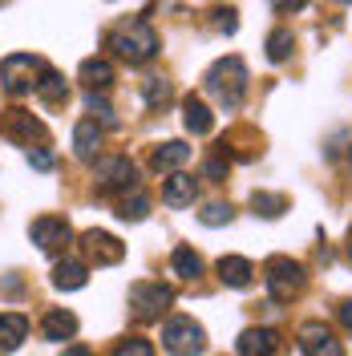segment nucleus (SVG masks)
Returning <instances> with one entry per match:
<instances>
[{
  "instance_id": "10",
  "label": "nucleus",
  "mask_w": 352,
  "mask_h": 356,
  "mask_svg": "<svg viewBox=\"0 0 352 356\" xmlns=\"http://www.w3.org/2000/svg\"><path fill=\"white\" fill-rule=\"evenodd\" d=\"M81 247H86V255L97 267H113V264L126 259V247L118 243L110 231H86V235H81Z\"/></svg>"
},
{
  "instance_id": "11",
  "label": "nucleus",
  "mask_w": 352,
  "mask_h": 356,
  "mask_svg": "<svg viewBox=\"0 0 352 356\" xmlns=\"http://www.w3.org/2000/svg\"><path fill=\"white\" fill-rule=\"evenodd\" d=\"M4 134L8 138H17V142H24V146H33V142H41L45 146V126L33 118V113H24V110H8L4 113Z\"/></svg>"
},
{
  "instance_id": "28",
  "label": "nucleus",
  "mask_w": 352,
  "mask_h": 356,
  "mask_svg": "<svg viewBox=\"0 0 352 356\" xmlns=\"http://www.w3.org/2000/svg\"><path fill=\"white\" fill-rule=\"evenodd\" d=\"M146 215H150V199L142 191H134V199H126L118 207V219H126V222H142Z\"/></svg>"
},
{
  "instance_id": "30",
  "label": "nucleus",
  "mask_w": 352,
  "mask_h": 356,
  "mask_svg": "<svg viewBox=\"0 0 352 356\" xmlns=\"http://www.w3.org/2000/svg\"><path fill=\"white\" fill-rule=\"evenodd\" d=\"M113 356H154V344L150 340H142V336H130V340H122Z\"/></svg>"
},
{
  "instance_id": "27",
  "label": "nucleus",
  "mask_w": 352,
  "mask_h": 356,
  "mask_svg": "<svg viewBox=\"0 0 352 356\" xmlns=\"http://www.w3.org/2000/svg\"><path fill=\"white\" fill-rule=\"evenodd\" d=\"M142 97H146L150 110L166 106V102H170V81H162V77H146V81H142Z\"/></svg>"
},
{
  "instance_id": "17",
  "label": "nucleus",
  "mask_w": 352,
  "mask_h": 356,
  "mask_svg": "<svg viewBox=\"0 0 352 356\" xmlns=\"http://www.w3.org/2000/svg\"><path fill=\"white\" fill-rule=\"evenodd\" d=\"M102 150V126L86 118V122H77V130H73V154L81 158V162H93Z\"/></svg>"
},
{
  "instance_id": "7",
  "label": "nucleus",
  "mask_w": 352,
  "mask_h": 356,
  "mask_svg": "<svg viewBox=\"0 0 352 356\" xmlns=\"http://www.w3.org/2000/svg\"><path fill=\"white\" fill-rule=\"evenodd\" d=\"M97 191H138V170L126 154H113L97 162Z\"/></svg>"
},
{
  "instance_id": "36",
  "label": "nucleus",
  "mask_w": 352,
  "mask_h": 356,
  "mask_svg": "<svg viewBox=\"0 0 352 356\" xmlns=\"http://www.w3.org/2000/svg\"><path fill=\"white\" fill-rule=\"evenodd\" d=\"M61 356H93V353H89L86 344H69V348H65Z\"/></svg>"
},
{
  "instance_id": "4",
  "label": "nucleus",
  "mask_w": 352,
  "mask_h": 356,
  "mask_svg": "<svg viewBox=\"0 0 352 356\" xmlns=\"http://www.w3.org/2000/svg\"><path fill=\"white\" fill-rule=\"evenodd\" d=\"M41 73H45L41 57H33V53H13V57L0 61V89L13 93V97H24V93L37 89Z\"/></svg>"
},
{
  "instance_id": "37",
  "label": "nucleus",
  "mask_w": 352,
  "mask_h": 356,
  "mask_svg": "<svg viewBox=\"0 0 352 356\" xmlns=\"http://www.w3.org/2000/svg\"><path fill=\"white\" fill-rule=\"evenodd\" d=\"M349 259H352V227H349Z\"/></svg>"
},
{
  "instance_id": "6",
  "label": "nucleus",
  "mask_w": 352,
  "mask_h": 356,
  "mask_svg": "<svg viewBox=\"0 0 352 356\" xmlns=\"http://www.w3.org/2000/svg\"><path fill=\"white\" fill-rule=\"evenodd\" d=\"M170 304H175V288H170V284L138 280V284L130 288V312L138 316V320H158Z\"/></svg>"
},
{
  "instance_id": "26",
  "label": "nucleus",
  "mask_w": 352,
  "mask_h": 356,
  "mask_svg": "<svg viewBox=\"0 0 352 356\" xmlns=\"http://www.w3.org/2000/svg\"><path fill=\"white\" fill-rule=\"evenodd\" d=\"M231 219H235L231 202H207V207L198 211V222H202V227H227Z\"/></svg>"
},
{
  "instance_id": "34",
  "label": "nucleus",
  "mask_w": 352,
  "mask_h": 356,
  "mask_svg": "<svg viewBox=\"0 0 352 356\" xmlns=\"http://www.w3.org/2000/svg\"><path fill=\"white\" fill-rule=\"evenodd\" d=\"M275 4V13H300V8H308V0H271Z\"/></svg>"
},
{
  "instance_id": "16",
  "label": "nucleus",
  "mask_w": 352,
  "mask_h": 356,
  "mask_svg": "<svg viewBox=\"0 0 352 356\" xmlns=\"http://www.w3.org/2000/svg\"><path fill=\"white\" fill-rule=\"evenodd\" d=\"M86 280H89V267L81 259H73V255L57 259V267H53V288L57 291H77L86 288Z\"/></svg>"
},
{
  "instance_id": "25",
  "label": "nucleus",
  "mask_w": 352,
  "mask_h": 356,
  "mask_svg": "<svg viewBox=\"0 0 352 356\" xmlns=\"http://www.w3.org/2000/svg\"><path fill=\"white\" fill-rule=\"evenodd\" d=\"M291 49H296V37H291V29H271V37H267V57L280 65L291 57Z\"/></svg>"
},
{
  "instance_id": "14",
  "label": "nucleus",
  "mask_w": 352,
  "mask_h": 356,
  "mask_svg": "<svg viewBox=\"0 0 352 356\" xmlns=\"http://www.w3.org/2000/svg\"><path fill=\"white\" fill-rule=\"evenodd\" d=\"M41 336L45 340H53V344H61V340H73L77 336V316L65 308H49L41 320Z\"/></svg>"
},
{
  "instance_id": "13",
  "label": "nucleus",
  "mask_w": 352,
  "mask_h": 356,
  "mask_svg": "<svg viewBox=\"0 0 352 356\" xmlns=\"http://www.w3.org/2000/svg\"><path fill=\"white\" fill-rule=\"evenodd\" d=\"M235 348H239V356H275L280 353V336L271 328H243Z\"/></svg>"
},
{
  "instance_id": "32",
  "label": "nucleus",
  "mask_w": 352,
  "mask_h": 356,
  "mask_svg": "<svg viewBox=\"0 0 352 356\" xmlns=\"http://www.w3.org/2000/svg\"><path fill=\"white\" fill-rule=\"evenodd\" d=\"M29 166H33V170H53V154H49L45 146H33V150H29Z\"/></svg>"
},
{
  "instance_id": "12",
  "label": "nucleus",
  "mask_w": 352,
  "mask_h": 356,
  "mask_svg": "<svg viewBox=\"0 0 352 356\" xmlns=\"http://www.w3.org/2000/svg\"><path fill=\"white\" fill-rule=\"evenodd\" d=\"M198 199V182L191 175H170L166 182H162V202L166 207H175V211H182V207H191V202Z\"/></svg>"
},
{
  "instance_id": "20",
  "label": "nucleus",
  "mask_w": 352,
  "mask_h": 356,
  "mask_svg": "<svg viewBox=\"0 0 352 356\" xmlns=\"http://www.w3.org/2000/svg\"><path fill=\"white\" fill-rule=\"evenodd\" d=\"M215 271H219V280L227 288H251V275H255V267L247 264L243 255H223L215 264Z\"/></svg>"
},
{
  "instance_id": "9",
  "label": "nucleus",
  "mask_w": 352,
  "mask_h": 356,
  "mask_svg": "<svg viewBox=\"0 0 352 356\" xmlns=\"http://www.w3.org/2000/svg\"><path fill=\"white\" fill-rule=\"evenodd\" d=\"M300 348H304V356H344L340 340L332 336V328L324 324V320L300 324Z\"/></svg>"
},
{
  "instance_id": "22",
  "label": "nucleus",
  "mask_w": 352,
  "mask_h": 356,
  "mask_svg": "<svg viewBox=\"0 0 352 356\" xmlns=\"http://www.w3.org/2000/svg\"><path fill=\"white\" fill-rule=\"evenodd\" d=\"M186 158H191V146L186 142H162L154 154H150V166H154L158 175H166V170L186 166Z\"/></svg>"
},
{
  "instance_id": "31",
  "label": "nucleus",
  "mask_w": 352,
  "mask_h": 356,
  "mask_svg": "<svg viewBox=\"0 0 352 356\" xmlns=\"http://www.w3.org/2000/svg\"><path fill=\"white\" fill-rule=\"evenodd\" d=\"M211 24H215L219 33H235V29H239V13H235V8H227V4H219V8L211 13Z\"/></svg>"
},
{
  "instance_id": "33",
  "label": "nucleus",
  "mask_w": 352,
  "mask_h": 356,
  "mask_svg": "<svg viewBox=\"0 0 352 356\" xmlns=\"http://www.w3.org/2000/svg\"><path fill=\"white\" fill-rule=\"evenodd\" d=\"M202 175L211 178V182H223V178H227V162H223V158H207Z\"/></svg>"
},
{
  "instance_id": "15",
  "label": "nucleus",
  "mask_w": 352,
  "mask_h": 356,
  "mask_svg": "<svg viewBox=\"0 0 352 356\" xmlns=\"http://www.w3.org/2000/svg\"><path fill=\"white\" fill-rule=\"evenodd\" d=\"M77 77H81V86H86L89 93H106V89L113 86V65L106 57H86L81 69H77Z\"/></svg>"
},
{
  "instance_id": "2",
  "label": "nucleus",
  "mask_w": 352,
  "mask_h": 356,
  "mask_svg": "<svg viewBox=\"0 0 352 356\" xmlns=\"http://www.w3.org/2000/svg\"><path fill=\"white\" fill-rule=\"evenodd\" d=\"M202 89L219 102L223 110H239L243 97H247V65H243V57H219L202 73Z\"/></svg>"
},
{
  "instance_id": "38",
  "label": "nucleus",
  "mask_w": 352,
  "mask_h": 356,
  "mask_svg": "<svg viewBox=\"0 0 352 356\" xmlns=\"http://www.w3.org/2000/svg\"><path fill=\"white\" fill-rule=\"evenodd\" d=\"M340 4H352V0H340Z\"/></svg>"
},
{
  "instance_id": "21",
  "label": "nucleus",
  "mask_w": 352,
  "mask_h": 356,
  "mask_svg": "<svg viewBox=\"0 0 352 356\" xmlns=\"http://www.w3.org/2000/svg\"><path fill=\"white\" fill-rule=\"evenodd\" d=\"M37 97H41L45 106H65L69 102V81L57 73V69H49L45 65V73H41V81H37V89H33Z\"/></svg>"
},
{
  "instance_id": "5",
  "label": "nucleus",
  "mask_w": 352,
  "mask_h": 356,
  "mask_svg": "<svg viewBox=\"0 0 352 356\" xmlns=\"http://www.w3.org/2000/svg\"><path fill=\"white\" fill-rule=\"evenodd\" d=\"M162 348L170 356H195L207 348V332H202V324H195L191 316H170L162 324Z\"/></svg>"
},
{
  "instance_id": "8",
  "label": "nucleus",
  "mask_w": 352,
  "mask_h": 356,
  "mask_svg": "<svg viewBox=\"0 0 352 356\" xmlns=\"http://www.w3.org/2000/svg\"><path fill=\"white\" fill-rule=\"evenodd\" d=\"M29 235H33V243L41 247V251L57 255V251H65V247H69L73 227H69L65 219H57V215H45V219H37L33 227H29Z\"/></svg>"
},
{
  "instance_id": "23",
  "label": "nucleus",
  "mask_w": 352,
  "mask_h": 356,
  "mask_svg": "<svg viewBox=\"0 0 352 356\" xmlns=\"http://www.w3.org/2000/svg\"><path fill=\"white\" fill-rule=\"evenodd\" d=\"M170 271H175L178 280H198V275H202V259H198L195 247H175V255H170Z\"/></svg>"
},
{
  "instance_id": "18",
  "label": "nucleus",
  "mask_w": 352,
  "mask_h": 356,
  "mask_svg": "<svg viewBox=\"0 0 352 356\" xmlns=\"http://www.w3.org/2000/svg\"><path fill=\"white\" fill-rule=\"evenodd\" d=\"M29 336V320L21 312H0V353H17Z\"/></svg>"
},
{
  "instance_id": "19",
  "label": "nucleus",
  "mask_w": 352,
  "mask_h": 356,
  "mask_svg": "<svg viewBox=\"0 0 352 356\" xmlns=\"http://www.w3.org/2000/svg\"><path fill=\"white\" fill-rule=\"evenodd\" d=\"M182 126H186L191 134H198V138L215 130V118H211V110H207V102L195 97V93H191V97H182Z\"/></svg>"
},
{
  "instance_id": "29",
  "label": "nucleus",
  "mask_w": 352,
  "mask_h": 356,
  "mask_svg": "<svg viewBox=\"0 0 352 356\" xmlns=\"http://www.w3.org/2000/svg\"><path fill=\"white\" fill-rule=\"evenodd\" d=\"M86 110L93 113V122H102V126H118V113H113V106L102 97V93H89V97H86Z\"/></svg>"
},
{
  "instance_id": "24",
  "label": "nucleus",
  "mask_w": 352,
  "mask_h": 356,
  "mask_svg": "<svg viewBox=\"0 0 352 356\" xmlns=\"http://www.w3.org/2000/svg\"><path fill=\"white\" fill-rule=\"evenodd\" d=\"M251 211L264 215V219H280L287 211V199L284 195H271V191H255V195H251Z\"/></svg>"
},
{
  "instance_id": "3",
  "label": "nucleus",
  "mask_w": 352,
  "mask_h": 356,
  "mask_svg": "<svg viewBox=\"0 0 352 356\" xmlns=\"http://www.w3.org/2000/svg\"><path fill=\"white\" fill-rule=\"evenodd\" d=\"M304 267L296 264V259H287V255H271L264 264V284H267V296L275 300V304H291L300 291H304Z\"/></svg>"
},
{
  "instance_id": "1",
  "label": "nucleus",
  "mask_w": 352,
  "mask_h": 356,
  "mask_svg": "<svg viewBox=\"0 0 352 356\" xmlns=\"http://www.w3.org/2000/svg\"><path fill=\"white\" fill-rule=\"evenodd\" d=\"M106 49H113V57H122L130 65H146L158 57V33L142 17H134V21L113 24L106 33Z\"/></svg>"
},
{
  "instance_id": "35",
  "label": "nucleus",
  "mask_w": 352,
  "mask_h": 356,
  "mask_svg": "<svg viewBox=\"0 0 352 356\" xmlns=\"http://www.w3.org/2000/svg\"><path fill=\"white\" fill-rule=\"evenodd\" d=\"M336 320H340V324H344V328L352 332V300H344V304L336 308Z\"/></svg>"
}]
</instances>
